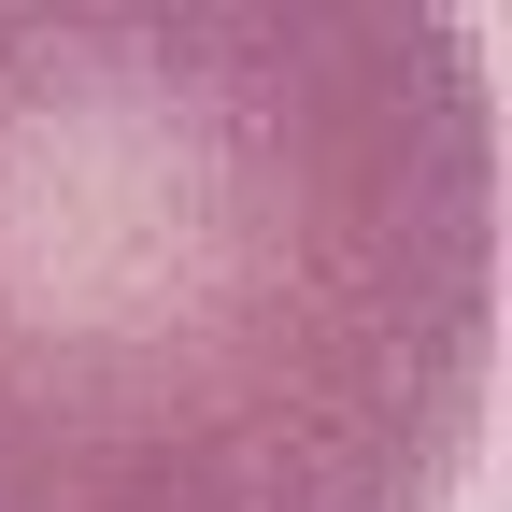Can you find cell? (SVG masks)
I'll use <instances>...</instances> for the list:
<instances>
[{"label":"cell","mask_w":512,"mask_h":512,"mask_svg":"<svg viewBox=\"0 0 512 512\" xmlns=\"http://www.w3.org/2000/svg\"><path fill=\"white\" fill-rule=\"evenodd\" d=\"M484 384L470 15L0 0V512H441Z\"/></svg>","instance_id":"cell-1"}]
</instances>
